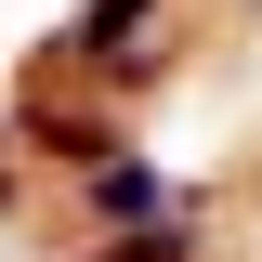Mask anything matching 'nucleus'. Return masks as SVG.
Instances as JSON below:
<instances>
[{
	"label": "nucleus",
	"instance_id": "1",
	"mask_svg": "<svg viewBox=\"0 0 262 262\" xmlns=\"http://www.w3.org/2000/svg\"><path fill=\"white\" fill-rule=\"evenodd\" d=\"M92 223H118V236L184 223V184H170V170H144V158H105V170H92Z\"/></svg>",
	"mask_w": 262,
	"mask_h": 262
},
{
	"label": "nucleus",
	"instance_id": "2",
	"mask_svg": "<svg viewBox=\"0 0 262 262\" xmlns=\"http://www.w3.org/2000/svg\"><path fill=\"white\" fill-rule=\"evenodd\" d=\"M144 13H158V0H79V13L53 27V53H79V66H131V27H144Z\"/></svg>",
	"mask_w": 262,
	"mask_h": 262
},
{
	"label": "nucleus",
	"instance_id": "3",
	"mask_svg": "<svg viewBox=\"0 0 262 262\" xmlns=\"http://www.w3.org/2000/svg\"><path fill=\"white\" fill-rule=\"evenodd\" d=\"M27 144H53L66 170H105L118 158V118H53V131H27Z\"/></svg>",
	"mask_w": 262,
	"mask_h": 262
},
{
	"label": "nucleus",
	"instance_id": "4",
	"mask_svg": "<svg viewBox=\"0 0 262 262\" xmlns=\"http://www.w3.org/2000/svg\"><path fill=\"white\" fill-rule=\"evenodd\" d=\"M92 262H196V236L184 223H144V236H118V249H92Z\"/></svg>",
	"mask_w": 262,
	"mask_h": 262
},
{
	"label": "nucleus",
	"instance_id": "5",
	"mask_svg": "<svg viewBox=\"0 0 262 262\" xmlns=\"http://www.w3.org/2000/svg\"><path fill=\"white\" fill-rule=\"evenodd\" d=\"M249 13H262V0H249Z\"/></svg>",
	"mask_w": 262,
	"mask_h": 262
}]
</instances>
